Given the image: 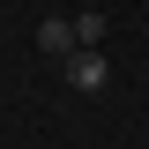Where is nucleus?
<instances>
[{
	"label": "nucleus",
	"mask_w": 149,
	"mask_h": 149,
	"mask_svg": "<svg viewBox=\"0 0 149 149\" xmlns=\"http://www.w3.org/2000/svg\"><path fill=\"white\" fill-rule=\"evenodd\" d=\"M74 37L82 45H104V15H74Z\"/></svg>",
	"instance_id": "7ed1b4c3"
},
{
	"label": "nucleus",
	"mask_w": 149,
	"mask_h": 149,
	"mask_svg": "<svg viewBox=\"0 0 149 149\" xmlns=\"http://www.w3.org/2000/svg\"><path fill=\"white\" fill-rule=\"evenodd\" d=\"M37 52H45V60H74V52H82L74 15H45V22H37Z\"/></svg>",
	"instance_id": "f257e3e1"
},
{
	"label": "nucleus",
	"mask_w": 149,
	"mask_h": 149,
	"mask_svg": "<svg viewBox=\"0 0 149 149\" xmlns=\"http://www.w3.org/2000/svg\"><path fill=\"white\" fill-rule=\"evenodd\" d=\"M67 82H74V90H104V82H112V67H104V52H97V45H82V52L67 60Z\"/></svg>",
	"instance_id": "f03ea898"
}]
</instances>
